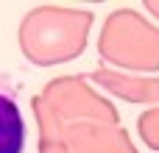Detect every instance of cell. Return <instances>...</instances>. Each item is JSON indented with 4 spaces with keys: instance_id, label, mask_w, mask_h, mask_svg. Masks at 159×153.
I'll return each instance as SVG.
<instances>
[{
    "instance_id": "6da1fadb",
    "label": "cell",
    "mask_w": 159,
    "mask_h": 153,
    "mask_svg": "<svg viewBox=\"0 0 159 153\" xmlns=\"http://www.w3.org/2000/svg\"><path fill=\"white\" fill-rule=\"evenodd\" d=\"M25 117L14 86L0 78V153H25Z\"/></svg>"
}]
</instances>
